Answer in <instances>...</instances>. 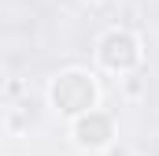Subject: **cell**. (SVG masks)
I'll return each instance as SVG.
<instances>
[{
  "instance_id": "3",
  "label": "cell",
  "mask_w": 159,
  "mask_h": 156,
  "mask_svg": "<svg viewBox=\"0 0 159 156\" xmlns=\"http://www.w3.org/2000/svg\"><path fill=\"white\" fill-rule=\"evenodd\" d=\"M78 138L85 145H100L107 138V119H93V123H81L78 126Z\"/></svg>"
},
{
  "instance_id": "2",
  "label": "cell",
  "mask_w": 159,
  "mask_h": 156,
  "mask_svg": "<svg viewBox=\"0 0 159 156\" xmlns=\"http://www.w3.org/2000/svg\"><path fill=\"white\" fill-rule=\"evenodd\" d=\"M104 63L107 67H129V63H137V41L129 34L104 37Z\"/></svg>"
},
{
  "instance_id": "1",
  "label": "cell",
  "mask_w": 159,
  "mask_h": 156,
  "mask_svg": "<svg viewBox=\"0 0 159 156\" xmlns=\"http://www.w3.org/2000/svg\"><path fill=\"white\" fill-rule=\"evenodd\" d=\"M56 100L67 108V112H81L93 104V85L81 75H63V82L56 85Z\"/></svg>"
}]
</instances>
